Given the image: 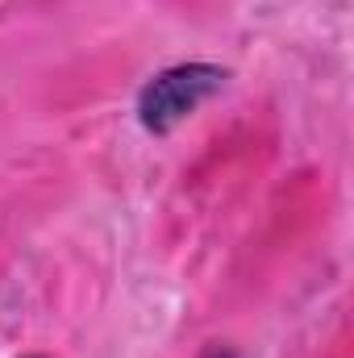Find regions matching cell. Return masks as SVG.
Here are the masks:
<instances>
[{
	"mask_svg": "<svg viewBox=\"0 0 354 358\" xmlns=\"http://www.w3.org/2000/svg\"><path fill=\"white\" fill-rule=\"evenodd\" d=\"M225 80H229L225 67H213V63L167 67V71H159L146 88L138 92V121L150 134H167V129H176L183 117H192Z\"/></svg>",
	"mask_w": 354,
	"mask_h": 358,
	"instance_id": "6da1fadb",
	"label": "cell"
}]
</instances>
